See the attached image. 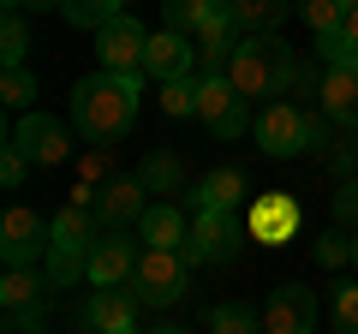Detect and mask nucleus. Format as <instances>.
I'll return each instance as SVG.
<instances>
[{
  "label": "nucleus",
  "instance_id": "obj_1",
  "mask_svg": "<svg viewBox=\"0 0 358 334\" xmlns=\"http://www.w3.org/2000/svg\"><path fill=\"white\" fill-rule=\"evenodd\" d=\"M143 78L150 72H96L72 84V126L90 143H120L138 126V102H143Z\"/></svg>",
  "mask_w": 358,
  "mask_h": 334
},
{
  "label": "nucleus",
  "instance_id": "obj_2",
  "mask_svg": "<svg viewBox=\"0 0 358 334\" xmlns=\"http://www.w3.org/2000/svg\"><path fill=\"white\" fill-rule=\"evenodd\" d=\"M227 84L245 96V102H275L281 90L299 84V60L281 36H239L227 60Z\"/></svg>",
  "mask_w": 358,
  "mask_h": 334
},
{
  "label": "nucleus",
  "instance_id": "obj_3",
  "mask_svg": "<svg viewBox=\"0 0 358 334\" xmlns=\"http://www.w3.org/2000/svg\"><path fill=\"white\" fill-rule=\"evenodd\" d=\"M102 221H96V209H78L66 203L60 215H54V239H48V257H42V269H48L54 286H72L78 275L90 269V251H96V239H102Z\"/></svg>",
  "mask_w": 358,
  "mask_h": 334
},
{
  "label": "nucleus",
  "instance_id": "obj_4",
  "mask_svg": "<svg viewBox=\"0 0 358 334\" xmlns=\"http://www.w3.org/2000/svg\"><path fill=\"white\" fill-rule=\"evenodd\" d=\"M257 131V150L263 155H305L310 143H322V114H310V108H293V102H268L263 114L251 119Z\"/></svg>",
  "mask_w": 358,
  "mask_h": 334
},
{
  "label": "nucleus",
  "instance_id": "obj_5",
  "mask_svg": "<svg viewBox=\"0 0 358 334\" xmlns=\"http://www.w3.org/2000/svg\"><path fill=\"white\" fill-rule=\"evenodd\" d=\"M185 286H192V263H185V251H162V245H143L138 251V269H131V293H138V305H179L185 298Z\"/></svg>",
  "mask_w": 358,
  "mask_h": 334
},
{
  "label": "nucleus",
  "instance_id": "obj_6",
  "mask_svg": "<svg viewBox=\"0 0 358 334\" xmlns=\"http://www.w3.org/2000/svg\"><path fill=\"white\" fill-rule=\"evenodd\" d=\"M48 239H54V221L42 209H30V203L6 209V221H0V257H6V269H42Z\"/></svg>",
  "mask_w": 358,
  "mask_h": 334
},
{
  "label": "nucleus",
  "instance_id": "obj_7",
  "mask_svg": "<svg viewBox=\"0 0 358 334\" xmlns=\"http://www.w3.org/2000/svg\"><path fill=\"white\" fill-rule=\"evenodd\" d=\"M48 269H6L0 281V305H6V334H42V317H48Z\"/></svg>",
  "mask_w": 358,
  "mask_h": 334
},
{
  "label": "nucleus",
  "instance_id": "obj_8",
  "mask_svg": "<svg viewBox=\"0 0 358 334\" xmlns=\"http://www.w3.org/2000/svg\"><path fill=\"white\" fill-rule=\"evenodd\" d=\"M197 119L209 126V138L233 143L239 131H251V102L227 84V72H209L203 84H197Z\"/></svg>",
  "mask_w": 358,
  "mask_h": 334
},
{
  "label": "nucleus",
  "instance_id": "obj_9",
  "mask_svg": "<svg viewBox=\"0 0 358 334\" xmlns=\"http://www.w3.org/2000/svg\"><path fill=\"white\" fill-rule=\"evenodd\" d=\"M13 143H18L36 167H60L66 155H72V131H66L54 114H42V108H24V114H18Z\"/></svg>",
  "mask_w": 358,
  "mask_h": 334
},
{
  "label": "nucleus",
  "instance_id": "obj_10",
  "mask_svg": "<svg viewBox=\"0 0 358 334\" xmlns=\"http://www.w3.org/2000/svg\"><path fill=\"white\" fill-rule=\"evenodd\" d=\"M143 48H150V30L131 13L108 18L96 30V54H102V72H143Z\"/></svg>",
  "mask_w": 358,
  "mask_h": 334
},
{
  "label": "nucleus",
  "instance_id": "obj_11",
  "mask_svg": "<svg viewBox=\"0 0 358 334\" xmlns=\"http://www.w3.org/2000/svg\"><path fill=\"white\" fill-rule=\"evenodd\" d=\"M317 328V293L305 281H281L263 305V334H310Z\"/></svg>",
  "mask_w": 358,
  "mask_h": 334
},
{
  "label": "nucleus",
  "instance_id": "obj_12",
  "mask_svg": "<svg viewBox=\"0 0 358 334\" xmlns=\"http://www.w3.org/2000/svg\"><path fill=\"white\" fill-rule=\"evenodd\" d=\"M239 251V221L221 209H197L192 215V239H185V263H227Z\"/></svg>",
  "mask_w": 358,
  "mask_h": 334
},
{
  "label": "nucleus",
  "instance_id": "obj_13",
  "mask_svg": "<svg viewBox=\"0 0 358 334\" xmlns=\"http://www.w3.org/2000/svg\"><path fill=\"white\" fill-rule=\"evenodd\" d=\"M197 66V42L179 36V30H155L150 48H143V72L155 78V84H173V78H192Z\"/></svg>",
  "mask_w": 358,
  "mask_h": 334
},
{
  "label": "nucleus",
  "instance_id": "obj_14",
  "mask_svg": "<svg viewBox=\"0 0 358 334\" xmlns=\"http://www.w3.org/2000/svg\"><path fill=\"white\" fill-rule=\"evenodd\" d=\"M84 322H90V334H138V293L96 286L90 305H84Z\"/></svg>",
  "mask_w": 358,
  "mask_h": 334
},
{
  "label": "nucleus",
  "instance_id": "obj_15",
  "mask_svg": "<svg viewBox=\"0 0 358 334\" xmlns=\"http://www.w3.org/2000/svg\"><path fill=\"white\" fill-rule=\"evenodd\" d=\"M143 209H150V185L131 173V180H114V185H102V197H96V221H102L108 233H120V227H138L143 221Z\"/></svg>",
  "mask_w": 358,
  "mask_h": 334
},
{
  "label": "nucleus",
  "instance_id": "obj_16",
  "mask_svg": "<svg viewBox=\"0 0 358 334\" xmlns=\"http://www.w3.org/2000/svg\"><path fill=\"white\" fill-rule=\"evenodd\" d=\"M317 102H322V114H329L334 126L358 131V60L329 66V72H322V90H317Z\"/></svg>",
  "mask_w": 358,
  "mask_h": 334
},
{
  "label": "nucleus",
  "instance_id": "obj_17",
  "mask_svg": "<svg viewBox=\"0 0 358 334\" xmlns=\"http://www.w3.org/2000/svg\"><path fill=\"white\" fill-rule=\"evenodd\" d=\"M131 269H138V251H131V239H120V233H102L96 239V251H90V286H131Z\"/></svg>",
  "mask_w": 358,
  "mask_h": 334
},
{
  "label": "nucleus",
  "instance_id": "obj_18",
  "mask_svg": "<svg viewBox=\"0 0 358 334\" xmlns=\"http://www.w3.org/2000/svg\"><path fill=\"white\" fill-rule=\"evenodd\" d=\"M138 239L143 245H162V251H185V239H192V221H185V209L179 203H150L138 221Z\"/></svg>",
  "mask_w": 358,
  "mask_h": 334
},
{
  "label": "nucleus",
  "instance_id": "obj_19",
  "mask_svg": "<svg viewBox=\"0 0 358 334\" xmlns=\"http://www.w3.org/2000/svg\"><path fill=\"white\" fill-rule=\"evenodd\" d=\"M299 13V0H233V18H239L245 36H281V24Z\"/></svg>",
  "mask_w": 358,
  "mask_h": 334
},
{
  "label": "nucleus",
  "instance_id": "obj_20",
  "mask_svg": "<svg viewBox=\"0 0 358 334\" xmlns=\"http://www.w3.org/2000/svg\"><path fill=\"white\" fill-rule=\"evenodd\" d=\"M192 203L233 215V209L245 203V173H239V167H215V173H203V180H197V191H192Z\"/></svg>",
  "mask_w": 358,
  "mask_h": 334
},
{
  "label": "nucleus",
  "instance_id": "obj_21",
  "mask_svg": "<svg viewBox=\"0 0 358 334\" xmlns=\"http://www.w3.org/2000/svg\"><path fill=\"white\" fill-rule=\"evenodd\" d=\"M233 0H162V30H179V36H197L215 13H227Z\"/></svg>",
  "mask_w": 358,
  "mask_h": 334
},
{
  "label": "nucleus",
  "instance_id": "obj_22",
  "mask_svg": "<svg viewBox=\"0 0 358 334\" xmlns=\"http://www.w3.org/2000/svg\"><path fill=\"white\" fill-rule=\"evenodd\" d=\"M138 180L150 185V191H179V180H185V161H179L173 150H150L138 167Z\"/></svg>",
  "mask_w": 358,
  "mask_h": 334
},
{
  "label": "nucleus",
  "instance_id": "obj_23",
  "mask_svg": "<svg viewBox=\"0 0 358 334\" xmlns=\"http://www.w3.org/2000/svg\"><path fill=\"white\" fill-rule=\"evenodd\" d=\"M60 13L72 18L78 30H102L108 18H120V13H126V0H66Z\"/></svg>",
  "mask_w": 358,
  "mask_h": 334
},
{
  "label": "nucleus",
  "instance_id": "obj_24",
  "mask_svg": "<svg viewBox=\"0 0 358 334\" xmlns=\"http://www.w3.org/2000/svg\"><path fill=\"white\" fill-rule=\"evenodd\" d=\"M209 334H263V317L251 305H215L209 310Z\"/></svg>",
  "mask_w": 358,
  "mask_h": 334
},
{
  "label": "nucleus",
  "instance_id": "obj_25",
  "mask_svg": "<svg viewBox=\"0 0 358 334\" xmlns=\"http://www.w3.org/2000/svg\"><path fill=\"white\" fill-rule=\"evenodd\" d=\"M36 96H42L36 72H30V66H6V78H0V102H6V108H30Z\"/></svg>",
  "mask_w": 358,
  "mask_h": 334
},
{
  "label": "nucleus",
  "instance_id": "obj_26",
  "mask_svg": "<svg viewBox=\"0 0 358 334\" xmlns=\"http://www.w3.org/2000/svg\"><path fill=\"white\" fill-rule=\"evenodd\" d=\"M299 18H305L317 36H334L346 24V0H299Z\"/></svg>",
  "mask_w": 358,
  "mask_h": 334
},
{
  "label": "nucleus",
  "instance_id": "obj_27",
  "mask_svg": "<svg viewBox=\"0 0 358 334\" xmlns=\"http://www.w3.org/2000/svg\"><path fill=\"white\" fill-rule=\"evenodd\" d=\"M24 54H30V30H24V18H18V13H6V24H0V60H6V66H24Z\"/></svg>",
  "mask_w": 358,
  "mask_h": 334
},
{
  "label": "nucleus",
  "instance_id": "obj_28",
  "mask_svg": "<svg viewBox=\"0 0 358 334\" xmlns=\"http://www.w3.org/2000/svg\"><path fill=\"white\" fill-rule=\"evenodd\" d=\"M162 114H167V119L197 114V84H192V78H173V84H162Z\"/></svg>",
  "mask_w": 358,
  "mask_h": 334
},
{
  "label": "nucleus",
  "instance_id": "obj_29",
  "mask_svg": "<svg viewBox=\"0 0 358 334\" xmlns=\"http://www.w3.org/2000/svg\"><path fill=\"white\" fill-rule=\"evenodd\" d=\"M346 233H352V227H341V221H334V227L317 239V263H322V269H341V263H352V239H346Z\"/></svg>",
  "mask_w": 358,
  "mask_h": 334
},
{
  "label": "nucleus",
  "instance_id": "obj_30",
  "mask_svg": "<svg viewBox=\"0 0 358 334\" xmlns=\"http://www.w3.org/2000/svg\"><path fill=\"white\" fill-rule=\"evenodd\" d=\"M334 334H358V281L352 286H334Z\"/></svg>",
  "mask_w": 358,
  "mask_h": 334
},
{
  "label": "nucleus",
  "instance_id": "obj_31",
  "mask_svg": "<svg viewBox=\"0 0 358 334\" xmlns=\"http://www.w3.org/2000/svg\"><path fill=\"white\" fill-rule=\"evenodd\" d=\"M30 167H36V161H30V155L18 150L13 138H6V150H0V185H6V191H13V185H24V173H30Z\"/></svg>",
  "mask_w": 358,
  "mask_h": 334
},
{
  "label": "nucleus",
  "instance_id": "obj_32",
  "mask_svg": "<svg viewBox=\"0 0 358 334\" xmlns=\"http://www.w3.org/2000/svg\"><path fill=\"white\" fill-rule=\"evenodd\" d=\"M334 221H341V227H352V233H358V180H346L341 191H334Z\"/></svg>",
  "mask_w": 358,
  "mask_h": 334
},
{
  "label": "nucleus",
  "instance_id": "obj_33",
  "mask_svg": "<svg viewBox=\"0 0 358 334\" xmlns=\"http://www.w3.org/2000/svg\"><path fill=\"white\" fill-rule=\"evenodd\" d=\"M293 215H299L293 203H263V227L268 233H287V227H293Z\"/></svg>",
  "mask_w": 358,
  "mask_h": 334
},
{
  "label": "nucleus",
  "instance_id": "obj_34",
  "mask_svg": "<svg viewBox=\"0 0 358 334\" xmlns=\"http://www.w3.org/2000/svg\"><path fill=\"white\" fill-rule=\"evenodd\" d=\"M6 13H24V6H36V13H48V6H66V0H0Z\"/></svg>",
  "mask_w": 358,
  "mask_h": 334
},
{
  "label": "nucleus",
  "instance_id": "obj_35",
  "mask_svg": "<svg viewBox=\"0 0 358 334\" xmlns=\"http://www.w3.org/2000/svg\"><path fill=\"white\" fill-rule=\"evenodd\" d=\"M341 36L352 42V48H358V6H346V24H341Z\"/></svg>",
  "mask_w": 358,
  "mask_h": 334
},
{
  "label": "nucleus",
  "instance_id": "obj_36",
  "mask_svg": "<svg viewBox=\"0 0 358 334\" xmlns=\"http://www.w3.org/2000/svg\"><path fill=\"white\" fill-rule=\"evenodd\" d=\"M150 334H185V328H173V322H162V328H150Z\"/></svg>",
  "mask_w": 358,
  "mask_h": 334
},
{
  "label": "nucleus",
  "instance_id": "obj_37",
  "mask_svg": "<svg viewBox=\"0 0 358 334\" xmlns=\"http://www.w3.org/2000/svg\"><path fill=\"white\" fill-rule=\"evenodd\" d=\"M352 269H358V233H352Z\"/></svg>",
  "mask_w": 358,
  "mask_h": 334
},
{
  "label": "nucleus",
  "instance_id": "obj_38",
  "mask_svg": "<svg viewBox=\"0 0 358 334\" xmlns=\"http://www.w3.org/2000/svg\"><path fill=\"white\" fill-rule=\"evenodd\" d=\"M346 6H358V0H346Z\"/></svg>",
  "mask_w": 358,
  "mask_h": 334
},
{
  "label": "nucleus",
  "instance_id": "obj_39",
  "mask_svg": "<svg viewBox=\"0 0 358 334\" xmlns=\"http://www.w3.org/2000/svg\"><path fill=\"white\" fill-rule=\"evenodd\" d=\"M310 334H317V328H310Z\"/></svg>",
  "mask_w": 358,
  "mask_h": 334
}]
</instances>
